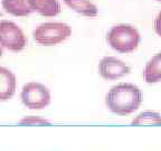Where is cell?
<instances>
[{
	"mask_svg": "<svg viewBox=\"0 0 161 151\" xmlns=\"http://www.w3.org/2000/svg\"><path fill=\"white\" fill-rule=\"evenodd\" d=\"M71 35L72 28L65 23L59 21L40 24L32 32L35 42L41 46H55L66 40Z\"/></svg>",
	"mask_w": 161,
	"mask_h": 151,
	"instance_id": "3",
	"label": "cell"
},
{
	"mask_svg": "<svg viewBox=\"0 0 161 151\" xmlns=\"http://www.w3.org/2000/svg\"><path fill=\"white\" fill-rule=\"evenodd\" d=\"M0 45L10 52L18 53L27 46V37L13 21L0 20Z\"/></svg>",
	"mask_w": 161,
	"mask_h": 151,
	"instance_id": "5",
	"label": "cell"
},
{
	"mask_svg": "<svg viewBox=\"0 0 161 151\" xmlns=\"http://www.w3.org/2000/svg\"><path fill=\"white\" fill-rule=\"evenodd\" d=\"M0 16H2V13H0Z\"/></svg>",
	"mask_w": 161,
	"mask_h": 151,
	"instance_id": "16",
	"label": "cell"
},
{
	"mask_svg": "<svg viewBox=\"0 0 161 151\" xmlns=\"http://www.w3.org/2000/svg\"><path fill=\"white\" fill-rule=\"evenodd\" d=\"M2 54H3V49H2V46L0 45V57L2 56Z\"/></svg>",
	"mask_w": 161,
	"mask_h": 151,
	"instance_id": "15",
	"label": "cell"
},
{
	"mask_svg": "<svg viewBox=\"0 0 161 151\" xmlns=\"http://www.w3.org/2000/svg\"><path fill=\"white\" fill-rule=\"evenodd\" d=\"M154 30L159 36H161V11L154 19Z\"/></svg>",
	"mask_w": 161,
	"mask_h": 151,
	"instance_id": "14",
	"label": "cell"
},
{
	"mask_svg": "<svg viewBox=\"0 0 161 151\" xmlns=\"http://www.w3.org/2000/svg\"><path fill=\"white\" fill-rule=\"evenodd\" d=\"M142 102V92L137 85L121 83L114 85L107 92L105 104L112 113L128 115L135 112Z\"/></svg>",
	"mask_w": 161,
	"mask_h": 151,
	"instance_id": "1",
	"label": "cell"
},
{
	"mask_svg": "<svg viewBox=\"0 0 161 151\" xmlns=\"http://www.w3.org/2000/svg\"><path fill=\"white\" fill-rule=\"evenodd\" d=\"M141 40L135 27L126 24L113 26L106 34V42L114 50L121 54H129L137 49Z\"/></svg>",
	"mask_w": 161,
	"mask_h": 151,
	"instance_id": "2",
	"label": "cell"
},
{
	"mask_svg": "<svg viewBox=\"0 0 161 151\" xmlns=\"http://www.w3.org/2000/svg\"><path fill=\"white\" fill-rule=\"evenodd\" d=\"M22 102L29 110H43L51 104V91L38 82H29L22 86L20 93Z\"/></svg>",
	"mask_w": 161,
	"mask_h": 151,
	"instance_id": "4",
	"label": "cell"
},
{
	"mask_svg": "<svg viewBox=\"0 0 161 151\" xmlns=\"http://www.w3.org/2000/svg\"><path fill=\"white\" fill-rule=\"evenodd\" d=\"M158 1H161V0H158Z\"/></svg>",
	"mask_w": 161,
	"mask_h": 151,
	"instance_id": "17",
	"label": "cell"
},
{
	"mask_svg": "<svg viewBox=\"0 0 161 151\" xmlns=\"http://www.w3.org/2000/svg\"><path fill=\"white\" fill-rule=\"evenodd\" d=\"M20 123H22V124H47V125L51 124V122L47 121V120L41 119L39 117H34V115L24 118L20 121Z\"/></svg>",
	"mask_w": 161,
	"mask_h": 151,
	"instance_id": "13",
	"label": "cell"
},
{
	"mask_svg": "<svg viewBox=\"0 0 161 151\" xmlns=\"http://www.w3.org/2000/svg\"><path fill=\"white\" fill-rule=\"evenodd\" d=\"M144 81L148 84H153L161 81V53L154 55L145 65L143 72Z\"/></svg>",
	"mask_w": 161,
	"mask_h": 151,
	"instance_id": "9",
	"label": "cell"
},
{
	"mask_svg": "<svg viewBox=\"0 0 161 151\" xmlns=\"http://www.w3.org/2000/svg\"><path fill=\"white\" fill-rule=\"evenodd\" d=\"M1 6L6 13L16 17H26L32 13L27 0H1Z\"/></svg>",
	"mask_w": 161,
	"mask_h": 151,
	"instance_id": "11",
	"label": "cell"
},
{
	"mask_svg": "<svg viewBox=\"0 0 161 151\" xmlns=\"http://www.w3.org/2000/svg\"><path fill=\"white\" fill-rule=\"evenodd\" d=\"M30 9L44 17H55L61 13L58 0H27Z\"/></svg>",
	"mask_w": 161,
	"mask_h": 151,
	"instance_id": "8",
	"label": "cell"
},
{
	"mask_svg": "<svg viewBox=\"0 0 161 151\" xmlns=\"http://www.w3.org/2000/svg\"><path fill=\"white\" fill-rule=\"evenodd\" d=\"M63 1L68 8L76 11L82 16L96 17L99 13L96 5L91 3L90 0H63Z\"/></svg>",
	"mask_w": 161,
	"mask_h": 151,
	"instance_id": "10",
	"label": "cell"
},
{
	"mask_svg": "<svg viewBox=\"0 0 161 151\" xmlns=\"http://www.w3.org/2000/svg\"><path fill=\"white\" fill-rule=\"evenodd\" d=\"M132 124L135 125H161V114L153 111H145L140 113L135 119H133Z\"/></svg>",
	"mask_w": 161,
	"mask_h": 151,
	"instance_id": "12",
	"label": "cell"
},
{
	"mask_svg": "<svg viewBox=\"0 0 161 151\" xmlns=\"http://www.w3.org/2000/svg\"><path fill=\"white\" fill-rule=\"evenodd\" d=\"M16 75L7 67L0 66V102L10 100L16 92Z\"/></svg>",
	"mask_w": 161,
	"mask_h": 151,
	"instance_id": "7",
	"label": "cell"
},
{
	"mask_svg": "<svg viewBox=\"0 0 161 151\" xmlns=\"http://www.w3.org/2000/svg\"><path fill=\"white\" fill-rule=\"evenodd\" d=\"M131 71L128 65L121 59L113 56H105L99 63L100 75L107 81H114L128 75Z\"/></svg>",
	"mask_w": 161,
	"mask_h": 151,
	"instance_id": "6",
	"label": "cell"
}]
</instances>
